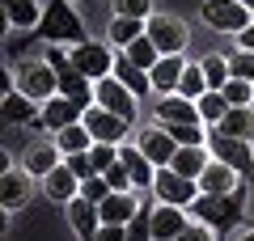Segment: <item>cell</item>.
Returning <instances> with one entry per match:
<instances>
[{
  "label": "cell",
  "mask_w": 254,
  "mask_h": 241,
  "mask_svg": "<svg viewBox=\"0 0 254 241\" xmlns=\"http://www.w3.org/2000/svg\"><path fill=\"white\" fill-rule=\"evenodd\" d=\"M81 123L89 127L93 144H127V131H131V123H127V119L110 115V110H102V106H89Z\"/></svg>",
  "instance_id": "cell-10"
},
{
  "label": "cell",
  "mask_w": 254,
  "mask_h": 241,
  "mask_svg": "<svg viewBox=\"0 0 254 241\" xmlns=\"http://www.w3.org/2000/svg\"><path fill=\"white\" fill-rule=\"evenodd\" d=\"M220 93H225L229 106H250V102H254V80H233V76H229V85Z\"/></svg>",
  "instance_id": "cell-37"
},
{
  "label": "cell",
  "mask_w": 254,
  "mask_h": 241,
  "mask_svg": "<svg viewBox=\"0 0 254 241\" xmlns=\"http://www.w3.org/2000/svg\"><path fill=\"white\" fill-rule=\"evenodd\" d=\"M60 161H64L60 144H34V148L26 152V165H21V170H26V174H34V178H47V174H51L55 165H60Z\"/></svg>",
  "instance_id": "cell-24"
},
{
  "label": "cell",
  "mask_w": 254,
  "mask_h": 241,
  "mask_svg": "<svg viewBox=\"0 0 254 241\" xmlns=\"http://www.w3.org/2000/svg\"><path fill=\"white\" fill-rule=\"evenodd\" d=\"M93 241H127V224H102Z\"/></svg>",
  "instance_id": "cell-44"
},
{
  "label": "cell",
  "mask_w": 254,
  "mask_h": 241,
  "mask_svg": "<svg viewBox=\"0 0 254 241\" xmlns=\"http://www.w3.org/2000/svg\"><path fill=\"white\" fill-rule=\"evenodd\" d=\"M93 93H98V102H93V106H102V110H110V115L127 119V123H136V115H140V98L127 89L119 76H102L98 85H93Z\"/></svg>",
  "instance_id": "cell-6"
},
{
  "label": "cell",
  "mask_w": 254,
  "mask_h": 241,
  "mask_svg": "<svg viewBox=\"0 0 254 241\" xmlns=\"http://www.w3.org/2000/svg\"><path fill=\"white\" fill-rule=\"evenodd\" d=\"M98 212H102V224H127L131 216L140 212L136 190H115V195H110L106 203H98Z\"/></svg>",
  "instance_id": "cell-21"
},
{
  "label": "cell",
  "mask_w": 254,
  "mask_h": 241,
  "mask_svg": "<svg viewBox=\"0 0 254 241\" xmlns=\"http://www.w3.org/2000/svg\"><path fill=\"white\" fill-rule=\"evenodd\" d=\"M229 76L233 80H254V51H229Z\"/></svg>",
  "instance_id": "cell-36"
},
{
  "label": "cell",
  "mask_w": 254,
  "mask_h": 241,
  "mask_svg": "<svg viewBox=\"0 0 254 241\" xmlns=\"http://www.w3.org/2000/svg\"><path fill=\"white\" fill-rule=\"evenodd\" d=\"M161 127L174 135V144H178V148H203V144H208L203 123H161Z\"/></svg>",
  "instance_id": "cell-31"
},
{
  "label": "cell",
  "mask_w": 254,
  "mask_h": 241,
  "mask_svg": "<svg viewBox=\"0 0 254 241\" xmlns=\"http://www.w3.org/2000/svg\"><path fill=\"white\" fill-rule=\"evenodd\" d=\"M55 144H60L64 157H72V152H89L93 148V135H89L85 123H72V127H64V131L55 135Z\"/></svg>",
  "instance_id": "cell-29"
},
{
  "label": "cell",
  "mask_w": 254,
  "mask_h": 241,
  "mask_svg": "<svg viewBox=\"0 0 254 241\" xmlns=\"http://www.w3.org/2000/svg\"><path fill=\"white\" fill-rule=\"evenodd\" d=\"M237 182H246V178H242L237 170H229L225 161L212 157V161H208V170L199 174V195H229Z\"/></svg>",
  "instance_id": "cell-19"
},
{
  "label": "cell",
  "mask_w": 254,
  "mask_h": 241,
  "mask_svg": "<svg viewBox=\"0 0 254 241\" xmlns=\"http://www.w3.org/2000/svg\"><path fill=\"white\" fill-rule=\"evenodd\" d=\"M178 93L190 98V102H199L203 93H208V76H203L199 63H187V72H182V80H178Z\"/></svg>",
  "instance_id": "cell-35"
},
{
  "label": "cell",
  "mask_w": 254,
  "mask_h": 241,
  "mask_svg": "<svg viewBox=\"0 0 254 241\" xmlns=\"http://www.w3.org/2000/svg\"><path fill=\"white\" fill-rule=\"evenodd\" d=\"M127 60H131V63H136V68H144V72H153L157 68V63H161V51H157V47H153V38H136V43H131V47H127Z\"/></svg>",
  "instance_id": "cell-32"
},
{
  "label": "cell",
  "mask_w": 254,
  "mask_h": 241,
  "mask_svg": "<svg viewBox=\"0 0 254 241\" xmlns=\"http://www.w3.org/2000/svg\"><path fill=\"white\" fill-rule=\"evenodd\" d=\"M30 38H43L47 47H81V43H89L85 21L76 17L72 0H51V4L43 9V21L26 34V43Z\"/></svg>",
  "instance_id": "cell-2"
},
{
  "label": "cell",
  "mask_w": 254,
  "mask_h": 241,
  "mask_svg": "<svg viewBox=\"0 0 254 241\" xmlns=\"http://www.w3.org/2000/svg\"><path fill=\"white\" fill-rule=\"evenodd\" d=\"M187 207H174V203H157L153 207V241H174L187 233Z\"/></svg>",
  "instance_id": "cell-15"
},
{
  "label": "cell",
  "mask_w": 254,
  "mask_h": 241,
  "mask_svg": "<svg viewBox=\"0 0 254 241\" xmlns=\"http://www.w3.org/2000/svg\"><path fill=\"white\" fill-rule=\"evenodd\" d=\"M85 119V106H76L72 98H64V93H55L51 102H43V119H38V131H51L60 135L64 127H72Z\"/></svg>",
  "instance_id": "cell-11"
},
{
  "label": "cell",
  "mask_w": 254,
  "mask_h": 241,
  "mask_svg": "<svg viewBox=\"0 0 254 241\" xmlns=\"http://www.w3.org/2000/svg\"><path fill=\"white\" fill-rule=\"evenodd\" d=\"M242 241H254V229H250V233H246V237H242Z\"/></svg>",
  "instance_id": "cell-47"
},
{
  "label": "cell",
  "mask_w": 254,
  "mask_h": 241,
  "mask_svg": "<svg viewBox=\"0 0 254 241\" xmlns=\"http://www.w3.org/2000/svg\"><path fill=\"white\" fill-rule=\"evenodd\" d=\"M157 123H203L199 119V106L182 93H161L157 102Z\"/></svg>",
  "instance_id": "cell-20"
},
{
  "label": "cell",
  "mask_w": 254,
  "mask_h": 241,
  "mask_svg": "<svg viewBox=\"0 0 254 241\" xmlns=\"http://www.w3.org/2000/svg\"><path fill=\"white\" fill-rule=\"evenodd\" d=\"M110 76H119L127 85V89L136 93V98H144V93H153V76H148L144 68H136V63L127 60V55H119L115 60V72H110Z\"/></svg>",
  "instance_id": "cell-25"
},
{
  "label": "cell",
  "mask_w": 254,
  "mask_h": 241,
  "mask_svg": "<svg viewBox=\"0 0 254 241\" xmlns=\"http://www.w3.org/2000/svg\"><path fill=\"white\" fill-rule=\"evenodd\" d=\"M64 165H68V170H72L81 182L98 174V170H93V161H89V152H72V157H64Z\"/></svg>",
  "instance_id": "cell-42"
},
{
  "label": "cell",
  "mask_w": 254,
  "mask_h": 241,
  "mask_svg": "<svg viewBox=\"0 0 254 241\" xmlns=\"http://www.w3.org/2000/svg\"><path fill=\"white\" fill-rule=\"evenodd\" d=\"M199 21L208 30H216V34H233L237 38L254 21V13L246 9L242 0H203L199 4Z\"/></svg>",
  "instance_id": "cell-3"
},
{
  "label": "cell",
  "mask_w": 254,
  "mask_h": 241,
  "mask_svg": "<svg viewBox=\"0 0 254 241\" xmlns=\"http://www.w3.org/2000/svg\"><path fill=\"white\" fill-rule=\"evenodd\" d=\"M246 199H250V182H237L229 195H199L190 203V212L199 224H208L216 233V241H229V229H237L246 220Z\"/></svg>",
  "instance_id": "cell-1"
},
{
  "label": "cell",
  "mask_w": 254,
  "mask_h": 241,
  "mask_svg": "<svg viewBox=\"0 0 254 241\" xmlns=\"http://www.w3.org/2000/svg\"><path fill=\"white\" fill-rule=\"evenodd\" d=\"M68 224H72V233H76L81 241H93V237H98V229H102V212H98V203H89V199L76 195L72 203H68Z\"/></svg>",
  "instance_id": "cell-17"
},
{
  "label": "cell",
  "mask_w": 254,
  "mask_h": 241,
  "mask_svg": "<svg viewBox=\"0 0 254 241\" xmlns=\"http://www.w3.org/2000/svg\"><path fill=\"white\" fill-rule=\"evenodd\" d=\"M212 131H225V135H233V140H254V110L250 106H229L225 123L212 127Z\"/></svg>",
  "instance_id": "cell-27"
},
{
  "label": "cell",
  "mask_w": 254,
  "mask_h": 241,
  "mask_svg": "<svg viewBox=\"0 0 254 241\" xmlns=\"http://www.w3.org/2000/svg\"><path fill=\"white\" fill-rule=\"evenodd\" d=\"M237 47H242V51H254V21L242 30V34H237Z\"/></svg>",
  "instance_id": "cell-45"
},
{
  "label": "cell",
  "mask_w": 254,
  "mask_h": 241,
  "mask_svg": "<svg viewBox=\"0 0 254 241\" xmlns=\"http://www.w3.org/2000/svg\"><path fill=\"white\" fill-rule=\"evenodd\" d=\"M110 195H115V190H110V182L102 178V174H93V178L81 182V199H89V203H106Z\"/></svg>",
  "instance_id": "cell-39"
},
{
  "label": "cell",
  "mask_w": 254,
  "mask_h": 241,
  "mask_svg": "<svg viewBox=\"0 0 254 241\" xmlns=\"http://www.w3.org/2000/svg\"><path fill=\"white\" fill-rule=\"evenodd\" d=\"M30 178L34 174L4 165V178H0V203H4V212H17V207L30 203Z\"/></svg>",
  "instance_id": "cell-14"
},
{
  "label": "cell",
  "mask_w": 254,
  "mask_h": 241,
  "mask_svg": "<svg viewBox=\"0 0 254 241\" xmlns=\"http://www.w3.org/2000/svg\"><path fill=\"white\" fill-rule=\"evenodd\" d=\"M0 4H4V21H9V26H17V30H26V34L43 21L38 0H0Z\"/></svg>",
  "instance_id": "cell-23"
},
{
  "label": "cell",
  "mask_w": 254,
  "mask_h": 241,
  "mask_svg": "<svg viewBox=\"0 0 254 241\" xmlns=\"http://www.w3.org/2000/svg\"><path fill=\"white\" fill-rule=\"evenodd\" d=\"M119 157H123V165L131 170L136 190H153V182H157V165L144 157V148H140V144H119Z\"/></svg>",
  "instance_id": "cell-18"
},
{
  "label": "cell",
  "mask_w": 254,
  "mask_h": 241,
  "mask_svg": "<svg viewBox=\"0 0 254 241\" xmlns=\"http://www.w3.org/2000/svg\"><path fill=\"white\" fill-rule=\"evenodd\" d=\"M182 72H187V60H182V55H161V63L148 72V76H153V89H161V93H178Z\"/></svg>",
  "instance_id": "cell-22"
},
{
  "label": "cell",
  "mask_w": 254,
  "mask_h": 241,
  "mask_svg": "<svg viewBox=\"0 0 254 241\" xmlns=\"http://www.w3.org/2000/svg\"><path fill=\"white\" fill-rule=\"evenodd\" d=\"M115 17L148 21V17H153V0H115Z\"/></svg>",
  "instance_id": "cell-38"
},
{
  "label": "cell",
  "mask_w": 254,
  "mask_h": 241,
  "mask_svg": "<svg viewBox=\"0 0 254 241\" xmlns=\"http://www.w3.org/2000/svg\"><path fill=\"white\" fill-rule=\"evenodd\" d=\"M148 195L157 199V203H174V207H190L195 199H199V182L195 178H182L178 170H157V182H153V190Z\"/></svg>",
  "instance_id": "cell-7"
},
{
  "label": "cell",
  "mask_w": 254,
  "mask_h": 241,
  "mask_svg": "<svg viewBox=\"0 0 254 241\" xmlns=\"http://www.w3.org/2000/svg\"><path fill=\"white\" fill-rule=\"evenodd\" d=\"M144 34L153 38V47L161 55H178L182 47H187V21L165 17V13H153V17L144 21Z\"/></svg>",
  "instance_id": "cell-9"
},
{
  "label": "cell",
  "mask_w": 254,
  "mask_h": 241,
  "mask_svg": "<svg viewBox=\"0 0 254 241\" xmlns=\"http://www.w3.org/2000/svg\"><path fill=\"white\" fill-rule=\"evenodd\" d=\"M174 241H216V233H212L208 224H187V233L174 237Z\"/></svg>",
  "instance_id": "cell-43"
},
{
  "label": "cell",
  "mask_w": 254,
  "mask_h": 241,
  "mask_svg": "<svg viewBox=\"0 0 254 241\" xmlns=\"http://www.w3.org/2000/svg\"><path fill=\"white\" fill-rule=\"evenodd\" d=\"M89 161H93V170H98V174H106L110 165L119 161V144H93V148H89Z\"/></svg>",
  "instance_id": "cell-40"
},
{
  "label": "cell",
  "mask_w": 254,
  "mask_h": 241,
  "mask_svg": "<svg viewBox=\"0 0 254 241\" xmlns=\"http://www.w3.org/2000/svg\"><path fill=\"white\" fill-rule=\"evenodd\" d=\"M208 152L216 161H225L229 170H237L246 182H254V148H250V140H233V135H225V131H212L208 135Z\"/></svg>",
  "instance_id": "cell-5"
},
{
  "label": "cell",
  "mask_w": 254,
  "mask_h": 241,
  "mask_svg": "<svg viewBox=\"0 0 254 241\" xmlns=\"http://www.w3.org/2000/svg\"><path fill=\"white\" fill-rule=\"evenodd\" d=\"M76 4H93V0H76Z\"/></svg>",
  "instance_id": "cell-48"
},
{
  "label": "cell",
  "mask_w": 254,
  "mask_h": 241,
  "mask_svg": "<svg viewBox=\"0 0 254 241\" xmlns=\"http://www.w3.org/2000/svg\"><path fill=\"white\" fill-rule=\"evenodd\" d=\"M242 4H246V9H250V13H254V0H242Z\"/></svg>",
  "instance_id": "cell-46"
},
{
  "label": "cell",
  "mask_w": 254,
  "mask_h": 241,
  "mask_svg": "<svg viewBox=\"0 0 254 241\" xmlns=\"http://www.w3.org/2000/svg\"><path fill=\"white\" fill-rule=\"evenodd\" d=\"M199 68H203V76H208V89H225L229 85V55L212 51V55L199 60Z\"/></svg>",
  "instance_id": "cell-33"
},
{
  "label": "cell",
  "mask_w": 254,
  "mask_h": 241,
  "mask_svg": "<svg viewBox=\"0 0 254 241\" xmlns=\"http://www.w3.org/2000/svg\"><path fill=\"white\" fill-rule=\"evenodd\" d=\"M68 51H72V63H76V72H81V76H89L93 85H98L102 76H110V72H115V47L110 43H81V47H68Z\"/></svg>",
  "instance_id": "cell-8"
},
{
  "label": "cell",
  "mask_w": 254,
  "mask_h": 241,
  "mask_svg": "<svg viewBox=\"0 0 254 241\" xmlns=\"http://www.w3.org/2000/svg\"><path fill=\"white\" fill-rule=\"evenodd\" d=\"M208 161H212L208 148H178V152H174V161H170V170H178L182 178H195V182H199V174L208 170Z\"/></svg>",
  "instance_id": "cell-26"
},
{
  "label": "cell",
  "mask_w": 254,
  "mask_h": 241,
  "mask_svg": "<svg viewBox=\"0 0 254 241\" xmlns=\"http://www.w3.org/2000/svg\"><path fill=\"white\" fill-rule=\"evenodd\" d=\"M106 38H110V47H115V51H127L136 38H144V21H136V17H115Z\"/></svg>",
  "instance_id": "cell-28"
},
{
  "label": "cell",
  "mask_w": 254,
  "mask_h": 241,
  "mask_svg": "<svg viewBox=\"0 0 254 241\" xmlns=\"http://www.w3.org/2000/svg\"><path fill=\"white\" fill-rule=\"evenodd\" d=\"M153 207H157V199L140 203V212L127 220V241H153Z\"/></svg>",
  "instance_id": "cell-34"
},
{
  "label": "cell",
  "mask_w": 254,
  "mask_h": 241,
  "mask_svg": "<svg viewBox=\"0 0 254 241\" xmlns=\"http://www.w3.org/2000/svg\"><path fill=\"white\" fill-rule=\"evenodd\" d=\"M43 195L51 199V203H64V207H68L76 195H81V178H76V174L60 161V165H55V170L43 178Z\"/></svg>",
  "instance_id": "cell-13"
},
{
  "label": "cell",
  "mask_w": 254,
  "mask_h": 241,
  "mask_svg": "<svg viewBox=\"0 0 254 241\" xmlns=\"http://www.w3.org/2000/svg\"><path fill=\"white\" fill-rule=\"evenodd\" d=\"M102 178L110 182V190H131V186H136V182H131V170H127V165H123V157H119L115 165H110V170L102 174Z\"/></svg>",
  "instance_id": "cell-41"
},
{
  "label": "cell",
  "mask_w": 254,
  "mask_h": 241,
  "mask_svg": "<svg viewBox=\"0 0 254 241\" xmlns=\"http://www.w3.org/2000/svg\"><path fill=\"white\" fill-rule=\"evenodd\" d=\"M136 144L144 148V157L153 161L157 170H165V165L174 161V152H178V144H174V135L165 131V127H148V131H140Z\"/></svg>",
  "instance_id": "cell-16"
},
{
  "label": "cell",
  "mask_w": 254,
  "mask_h": 241,
  "mask_svg": "<svg viewBox=\"0 0 254 241\" xmlns=\"http://www.w3.org/2000/svg\"><path fill=\"white\" fill-rule=\"evenodd\" d=\"M0 119L9 127H38V119H43V102L26 98L21 89H4V102H0Z\"/></svg>",
  "instance_id": "cell-12"
},
{
  "label": "cell",
  "mask_w": 254,
  "mask_h": 241,
  "mask_svg": "<svg viewBox=\"0 0 254 241\" xmlns=\"http://www.w3.org/2000/svg\"><path fill=\"white\" fill-rule=\"evenodd\" d=\"M13 89H21L34 102H51L55 93H60V76H55V68L47 60H30V63H21V68L13 72Z\"/></svg>",
  "instance_id": "cell-4"
},
{
  "label": "cell",
  "mask_w": 254,
  "mask_h": 241,
  "mask_svg": "<svg viewBox=\"0 0 254 241\" xmlns=\"http://www.w3.org/2000/svg\"><path fill=\"white\" fill-rule=\"evenodd\" d=\"M195 106H199L203 127H220V123H225V115H229V102H225V93H220V89H208Z\"/></svg>",
  "instance_id": "cell-30"
}]
</instances>
